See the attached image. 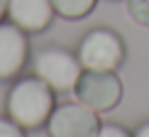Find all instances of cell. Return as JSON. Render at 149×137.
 <instances>
[{
    "label": "cell",
    "instance_id": "12",
    "mask_svg": "<svg viewBox=\"0 0 149 137\" xmlns=\"http://www.w3.org/2000/svg\"><path fill=\"white\" fill-rule=\"evenodd\" d=\"M132 137H149V120H147V122H142V125L134 130V135H132Z\"/></svg>",
    "mask_w": 149,
    "mask_h": 137
},
{
    "label": "cell",
    "instance_id": "8",
    "mask_svg": "<svg viewBox=\"0 0 149 137\" xmlns=\"http://www.w3.org/2000/svg\"><path fill=\"white\" fill-rule=\"evenodd\" d=\"M98 0H52L54 12L61 15L64 20H81V17L91 15Z\"/></svg>",
    "mask_w": 149,
    "mask_h": 137
},
{
    "label": "cell",
    "instance_id": "10",
    "mask_svg": "<svg viewBox=\"0 0 149 137\" xmlns=\"http://www.w3.org/2000/svg\"><path fill=\"white\" fill-rule=\"evenodd\" d=\"M93 137H132L122 125H113V122H105V125L98 127V132Z\"/></svg>",
    "mask_w": 149,
    "mask_h": 137
},
{
    "label": "cell",
    "instance_id": "11",
    "mask_svg": "<svg viewBox=\"0 0 149 137\" xmlns=\"http://www.w3.org/2000/svg\"><path fill=\"white\" fill-rule=\"evenodd\" d=\"M0 137H27V135H24V130L17 125V122H12L10 117H0Z\"/></svg>",
    "mask_w": 149,
    "mask_h": 137
},
{
    "label": "cell",
    "instance_id": "7",
    "mask_svg": "<svg viewBox=\"0 0 149 137\" xmlns=\"http://www.w3.org/2000/svg\"><path fill=\"white\" fill-rule=\"evenodd\" d=\"M52 0H8V20L27 34L44 32L54 20Z\"/></svg>",
    "mask_w": 149,
    "mask_h": 137
},
{
    "label": "cell",
    "instance_id": "5",
    "mask_svg": "<svg viewBox=\"0 0 149 137\" xmlns=\"http://www.w3.org/2000/svg\"><path fill=\"white\" fill-rule=\"evenodd\" d=\"M100 117L93 108L76 103L56 105L54 113L47 120V135L49 137H93L100 127Z\"/></svg>",
    "mask_w": 149,
    "mask_h": 137
},
{
    "label": "cell",
    "instance_id": "9",
    "mask_svg": "<svg viewBox=\"0 0 149 137\" xmlns=\"http://www.w3.org/2000/svg\"><path fill=\"white\" fill-rule=\"evenodd\" d=\"M127 10L137 24L149 27V0H127Z\"/></svg>",
    "mask_w": 149,
    "mask_h": 137
},
{
    "label": "cell",
    "instance_id": "13",
    "mask_svg": "<svg viewBox=\"0 0 149 137\" xmlns=\"http://www.w3.org/2000/svg\"><path fill=\"white\" fill-rule=\"evenodd\" d=\"M5 15H8V0H0V22H3Z\"/></svg>",
    "mask_w": 149,
    "mask_h": 137
},
{
    "label": "cell",
    "instance_id": "4",
    "mask_svg": "<svg viewBox=\"0 0 149 137\" xmlns=\"http://www.w3.org/2000/svg\"><path fill=\"white\" fill-rule=\"evenodd\" d=\"M73 96L95 113H108L122 101V81L115 71H83Z\"/></svg>",
    "mask_w": 149,
    "mask_h": 137
},
{
    "label": "cell",
    "instance_id": "2",
    "mask_svg": "<svg viewBox=\"0 0 149 137\" xmlns=\"http://www.w3.org/2000/svg\"><path fill=\"white\" fill-rule=\"evenodd\" d=\"M76 57L83 71H115L125 61V42L115 29L95 27L78 42Z\"/></svg>",
    "mask_w": 149,
    "mask_h": 137
},
{
    "label": "cell",
    "instance_id": "3",
    "mask_svg": "<svg viewBox=\"0 0 149 137\" xmlns=\"http://www.w3.org/2000/svg\"><path fill=\"white\" fill-rule=\"evenodd\" d=\"M32 71L39 76L44 83L54 88V93H73L83 66L76 54H71L64 47H44L42 52L34 54L32 59Z\"/></svg>",
    "mask_w": 149,
    "mask_h": 137
},
{
    "label": "cell",
    "instance_id": "6",
    "mask_svg": "<svg viewBox=\"0 0 149 137\" xmlns=\"http://www.w3.org/2000/svg\"><path fill=\"white\" fill-rule=\"evenodd\" d=\"M29 61L27 32L15 22H0V81L17 78Z\"/></svg>",
    "mask_w": 149,
    "mask_h": 137
},
{
    "label": "cell",
    "instance_id": "1",
    "mask_svg": "<svg viewBox=\"0 0 149 137\" xmlns=\"http://www.w3.org/2000/svg\"><path fill=\"white\" fill-rule=\"evenodd\" d=\"M54 88L44 83L39 76L17 78L8 91L5 110L12 122H17L22 130H37L47 125L49 115L54 113Z\"/></svg>",
    "mask_w": 149,
    "mask_h": 137
}]
</instances>
